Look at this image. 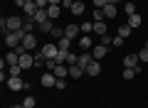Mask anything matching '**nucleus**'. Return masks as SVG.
Wrapping results in <instances>:
<instances>
[{
    "mask_svg": "<svg viewBox=\"0 0 148 108\" xmlns=\"http://www.w3.org/2000/svg\"><path fill=\"white\" fill-rule=\"evenodd\" d=\"M22 25H25V20L17 17V15H10V17H3V20H0V30H3V35H5V32L22 30Z\"/></svg>",
    "mask_w": 148,
    "mask_h": 108,
    "instance_id": "1",
    "label": "nucleus"
},
{
    "mask_svg": "<svg viewBox=\"0 0 148 108\" xmlns=\"http://www.w3.org/2000/svg\"><path fill=\"white\" fill-rule=\"evenodd\" d=\"M27 32L25 30H17V32H5V47L8 49H15L17 44H22V37H25Z\"/></svg>",
    "mask_w": 148,
    "mask_h": 108,
    "instance_id": "2",
    "label": "nucleus"
},
{
    "mask_svg": "<svg viewBox=\"0 0 148 108\" xmlns=\"http://www.w3.org/2000/svg\"><path fill=\"white\" fill-rule=\"evenodd\" d=\"M8 88L10 91H30V84L22 81V76H10L8 79Z\"/></svg>",
    "mask_w": 148,
    "mask_h": 108,
    "instance_id": "3",
    "label": "nucleus"
},
{
    "mask_svg": "<svg viewBox=\"0 0 148 108\" xmlns=\"http://www.w3.org/2000/svg\"><path fill=\"white\" fill-rule=\"evenodd\" d=\"M82 35V27L74 25V22H69L67 27H64V37H69V39H77V37Z\"/></svg>",
    "mask_w": 148,
    "mask_h": 108,
    "instance_id": "4",
    "label": "nucleus"
},
{
    "mask_svg": "<svg viewBox=\"0 0 148 108\" xmlns=\"http://www.w3.org/2000/svg\"><path fill=\"white\" fill-rule=\"evenodd\" d=\"M22 47H25L27 52H32V49H37V37L32 35V32H27V35L22 37Z\"/></svg>",
    "mask_w": 148,
    "mask_h": 108,
    "instance_id": "5",
    "label": "nucleus"
},
{
    "mask_svg": "<svg viewBox=\"0 0 148 108\" xmlns=\"http://www.w3.org/2000/svg\"><path fill=\"white\" fill-rule=\"evenodd\" d=\"M40 81H42V86H45V88H52V86H57V76H54V71H45Z\"/></svg>",
    "mask_w": 148,
    "mask_h": 108,
    "instance_id": "6",
    "label": "nucleus"
},
{
    "mask_svg": "<svg viewBox=\"0 0 148 108\" xmlns=\"http://www.w3.org/2000/svg\"><path fill=\"white\" fill-rule=\"evenodd\" d=\"M109 54V49H106V44H94V49H91V57L96 59V62H101V59Z\"/></svg>",
    "mask_w": 148,
    "mask_h": 108,
    "instance_id": "7",
    "label": "nucleus"
},
{
    "mask_svg": "<svg viewBox=\"0 0 148 108\" xmlns=\"http://www.w3.org/2000/svg\"><path fill=\"white\" fill-rule=\"evenodd\" d=\"M57 54H59V47H57V44H45V47H42V57H45V59H54Z\"/></svg>",
    "mask_w": 148,
    "mask_h": 108,
    "instance_id": "8",
    "label": "nucleus"
},
{
    "mask_svg": "<svg viewBox=\"0 0 148 108\" xmlns=\"http://www.w3.org/2000/svg\"><path fill=\"white\" fill-rule=\"evenodd\" d=\"M138 64H141L138 54H126V57H123V69H136Z\"/></svg>",
    "mask_w": 148,
    "mask_h": 108,
    "instance_id": "9",
    "label": "nucleus"
},
{
    "mask_svg": "<svg viewBox=\"0 0 148 108\" xmlns=\"http://www.w3.org/2000/svg\"><path fill=\"white\" fill-rule=\"evenodd\" d=\"M91 62H94V57H91V52H82V54H79V59H77V64H79V67L84 69V71H86V67H89Z\"/></svg>",
    "mask_w": 148,
    "mask_h": 108,
    "instance_id": "10",
    "label": "nucleus"
},
{
    "mask_svg": "<svg viewBox=\"0 0 148 108\" xmlns=\"http://www.w3.org/2000/svg\"><path fill=\"white\" fill-rule=\"evenodd\" d=\"M20 67L25 69V71H27V69H30V67H35V57H32L30 52H25V54H22V57H20Z\"/></svg>",
    "mask_w": 148,
    "mask_h": 108,
    "instance_id": "11",
    "label": "nucleus"
},
{
    "mask_svg": "<svg viewBox=\"0 0 148 108\" xmlns=\"http://www.w3.org/2000/svg\"><path fill=\"white\" fill-rule=\"evenodd\" d=\"M79 47H82V52H91V49H94L91 37H89V35H82V37H79Z\"/></svg>",
    "mask_w": 148,
    "mask_h": 108,
    "instance_id": "12",
    "label": "nucleus"
},
{
    "mask_svg": "<svg viewBox=\"0 0 148 108\" xmlns=\"http://www.w3.org/2000/svg\"><path fill=\"white\" fill-rule=\"evenodd\" d=\"M99 74H101V62H96V59H94V62L86 67V76H99Z\"/></svg>",
    "mask_w": 148,
    "mask_h": 108,
    "instance_id": "13",
    "label": "nucleus"
},
{
    "mask_svg": "<svg viewBox=\"0 0 148 108\" xmlns=\"http://www.w3.org/2000/svg\"><path fill=\"white\" fill-rule=\"evenodd\" d=\"M5 64H8V67H12V64H20V54H17L15 49H10V52L5 54Z\"/></svg>",
    "mask_w": 148,
    "mask_h": 108,
    "instance_id": "14",
    "label": "nucleus"
},
{
    "mask_svg": "<svg viewBox=\"0 0 148 108\" xmlns=\"http://www.w3.org/2000/svg\"><path fill=\"white\" fill-rule=\"evenodd\" d=\"M84 74H86V71L79 67V64H72V67H69V76H72V79H82Z\"/></svg>",
    "mask_w": 148,
    "mask_h": 108,
    "instance_id": "15",
    "label": "nucleus"
},
{
    "mask_svg": "<svg viewBox=\"0 0 148 108\" xmlns=\"http://www.w3.org/2000/svg\"><path fill=\"white\" fill-rule=\"evenodd\" d=\"M37 30L42 32V35H52V30H54V20H45L42 25L37 27Z\"/></svg>",
    "mask_w": 148,
    "mask_h": 108,
    "instance_id": "16",
    "label": "nucleus"
},
{
    "mask_svg": "<svg viewBox=\"0 0 148 108\" xmlns=\"http://www.w3.org/2000/svg\"><path fill=\"white\" fill-rule=\"evenodd\" d=\"M47 15H49V20H57V17L62 15V5H49L47 7Z\"/></svg>",
    "mask_w": 148,
    "mask_h": 108,
    "instance_id": "17",
    "label": "nucleus"
},
{
    "mask_svg": "<svg viewBox=\"0 0 148 108\" xmlns=\"http://www.w3.org/2000/svg\"><path fill=\"white\" fill-rule=\"evenodd\" d=\"M94 35H99V37H104V35H109V32H106V22H104V20H99V22H94Z\"/></svg>",
    "mask_w": 148,
    "mask_h": 108,
    "instance_id": "18",
    "label": "nucleus"
},
{
    "mask_svg": "<svg viewBox=\"0 0 148 108\" xmlns=\"http://www.w3.org/2000/svg\"><path fill=\"white\" fill-rule=\"evenodd\" d=\"M72 15H84V0H74V5H72Z\"/></svg>",
    "mask_w": 148,
    "mask_h": 108,
    "instance_id": "19",
    "label": "nucleus"
},
{
    "mask_svg": "<svg viewBox=\"0 0 148 108\" xmlns=\"http://www.w3.org/2000/svg\"><path fill=\"white\" fill-rule=\"evenodd\" d=\"M32 17H35V22H37V25H42L45 20H49L47 10H37V12H35V15H32Z\"/></svg>",
    "mask_w": 148,
    "mask_h": 108,
    "instance_id": "20",
    "label": "nucleus"
},
{
    "mask_svg": "<svg viewBox=\"0 0 148 108\" xmlns=\"http://www.w3.org/2000/svg\"><path fill=\"white\" fill-rule=\"evenodd\" d=\"M35 27H40V25L35 22V17H25V25H22V30H25V32H32Z\"/></svg>",
    "mask_w": 148,
    "mask_h": 108,
    "instance_id": "21",
    "label": "nucleus"
},
{
    "mask_svg": "<svg viewBox=\"0 0 148 108\" xmlns=\"http://www.w3.org/2000/svg\"><path fill=\"white\" fill-rule=\"evenodd\" d=\"M57 47H59V52H69V47H72V39H69V37H62V39L57 42Z\"/></svg>",
    "mask_w": 148,
    "mask_h": 108,
    "instance_id": "22",
    "label": "nucleus"
},
{
    "mask_svg": "<svg viewBox=\"0 0 148 108\" xmlns=\"http://www.w3.org/2000/svg\"><path fill=\"white\" fill-rule=\"evenodd\" d=\"M79 27H82V35H91V32H94V20H91V22H86V20H84Z\"/></svg>",
    "mask_w": 148,
    "mask_h": 108,
    "instance_id": "23",
    "label": "nucleus"
},
{
    "mask_svg": "<svg viewBox=\"0 0 148 108\" xmlns=\"http://www.w3.org/2000/svg\"><path fill=\"white\" fill-rule=\"evenodd\" d=\"M22 71H25V69H22L20 64H12V67H8V74H10V76H22Z\"/></svg>",
    "mask_w": 148,
    "mask_h": 108,
    "instance_id": "24",
    "label": "nucleus"
},
{
    "mask_svg": "<svg viewBox=\"0 0 148 108\" xmlns=\"http://www.w3.org/2000/svg\"><path fill=\"white\" fill-rule=\"evenodd\" d=\"M22 10H25V17H32V15H35V12H37V10H40V7H37V5H35V3H27V5H25V7H22Z\"/></svg>",
    "mask_w": 148,
    "mask_h": 108,
    "instance_id": "25",
    "label": "nucleus"
},
{
    "mask_svg": "<svg viewBox=\"0 0 148 108\" xmlns=\"http://www.w3.org/2000/svg\"><path fill=\"white\" fill-rule=\"evenodd\" d=\"M131 30H133V27H131V25H128V22H126V25H121V27H119V35H121L123 39H126V37L131 35Z\"/></svg>",
    "mask_w": 148,
    "mask_h": 108,
    "instance_id": "26",
    "label": "nucleus"
},
{
    "mask_svg": "<svg viewBox=\"0 0 148 108\" xmlns=\"http://www.w3.org/2000/svg\"><path fill=\"white\" fill-rule=\"evenodd\" d=\"M104 17H116V5H111V3H109V5L104 7Z\"/></svg>",
    "mask_w": 148,
    "mask_h": 108,
    "instance_id": "27",
    "label": "nucleus"
},
{
    "mask_svg": "<svg viewBox=\"0 0 148 108\" xmlns=\"http://www.w3.org/2000/svg\"><path fill=\"white\" fill-rule=\"evenodd\" d=\"M128 25L131 27H141V15H128Z\"/></svg>",
    "mask_w": 148,
    "mask_h": 108,
    "instance_id": "28",
    "label": "nucleus"
},
{
    "mask_svg": "<svg viewBox=\"0 0 148 108\" xmlns=\"http://www.w3.org/2000/svg\"><path fill=\"white\" fill-rule=\"evenodd\" d=\"M22 106H25V108H35V106H37L35 96H25V101H22Z\"/></svg>",
    "mask_w": 148,
    "mask_h": 108,
    "instance_id": "29",
    "label": "nucleus"
},
{
    "mask_svg": "<svg viewBox=\"0 0 148 108\" xmlns=\"http://www.w3.org/2000/svg\"><path fill=\"white\" fill-rule=\"evenodd\" d=\"M123 12H126V15H136V5H133V3H126V5H123Z\"/></svg>",
    "mask_w": 148,
    "mask_h": 108,
    "instance_id": "30",
    "label": "nucleus"
},
{
    "mask_svg": "<svg viewBox=\"0 0 148 108\" xmlns=\"http://www.w3.org/2000/svg\"><path fill=\"white\" fill-rule=\"evenodd\" d=\"M133 76H136V69H123V79H126V81H131Z\"/></svg>",
    "mask_w": 148,
    "mask_h": 108,
    "instance_id": "31",
    "label": "nucleus"
},
{
    "mask_svg": "<svg viewBox=\"0 0 148 108\" xmlns=\"http://www.w3.org/2000/svg\"><path fill=\"white\" fill-rule=\"evenodd\" d=\"M138 59H141V64H143V62L148 64V49H146V47H143V49L138 52Z\"/></svg>",
    "mask_w": 148,
    "mask_h": 108,
    "instance_id": "32",
    "label": "nucleus"
},
{
    "mask_svg": "<svg viewBox=\"0 0 148 108\" xmlns=\"http://www.w3.org/2000/svg\"><path fill=\"white\" fill-rule=\"evenodd\" d=\"M52 37L62 39V37H64V30H62V27H57V25H54V30H52Z\"/></svg>",
    "mask_w": 148,
    "mask_h": 108,
    "instance_id": "33",
    "label": "nucleus"
},
{
    "mask_svg": "<svg viewBox=\"0 0 148 108\" xmlns=\"http://www.w3.org/2000/svg\"><path fill=\"white\" fill-rule=\"evenodd\" d=\"M106 5H109V0H94V7H96V10H104Z\"/></svg>",
    "mask_w": 148,
    "mask_h": 108,
    "instance_id": "34",
    "label": "nucleus"
},
{
    "mask_svg": "<svg viewBox=\"0 0 148 108\" xmlns=\"http://www.w3.org/2000/svg\"><path fill=\"white\" fill-rule=\"evenodd\" d=\"M45 69H47V71H54V69H57V62H54V59H47V64H45Z\"/></svg>",
    "mask_w": 148,
    "mask_h": 108,
    "instance_id": "35",
    "label": "nucleus"
},
{
    "mask_svg": "<svg viewBox=\"0 0 148 108\" xmlns=\"http://www.w3.org/2000/svg\"><path fill=\"white\" fill-rule=\"evenodd\" d=\"M91 17H94V22L104 20V10H94V15H91Z\"/></svg>",
    "mask_w": 148,
    "mask_h": 108,
    "instance_id": "36",
    "label": "nucleus"
},
{
    "mask_svg": "<svg viewBox=\"0 0 148 108\" xmlns=\"http://www.w3.org/2000/svg\"><path fill=\"white\" fill-rule=\"evenodd\" d=\"M74 5V0H62V10H72Z\"/></svg>",
    "mask_w": 148,
    "mask_h": 108,
    "instance_id": "37",
    "label": "nucleus"
},
{
    "mask_svg": "<svg viewBox=\"0 0 148 108\" xmlns=\"http://www.w3.org/2000/svg\"><path fill=\"white\" fill-rule=\"evenodd\" d=\"M111 44H114V47H121V44H123V37H121V35H116V37H114V42H111Z\"/></svg>",
    "mask_w": 148,
    "mask_h": 108,
    "instance_id": "38",
    "label": "nucleus"
},
{
    "mask_svg": "<svg viewBox=\"0 0 148 108\" xmlns=\"http://www.w3.org/2000/svg\"><path fill=\"white\" fill-rule=\"evenodd\" d=\"M54 88H59V91H64V88H67V81H64V79H57V86Z\"/></svg>",
    "mask_w": 148,
    "mask_h": 108,
    "instance_id": "39",
    "label": "nucleus"
},
{
    "mask_svg": "<svg viewBox=\"0 0 148 108\" xmlns=\"http://www.w3.org/2000/svg\"><path fill=\"white\" fill-rule=\"evenodd\" d=\"M111 42H114V37H109V35H104V37H101V44H106V47H109Z\"/></svg>",
    "mask_w": 148,
    "mask_h": 108,
    "instance_id": "40",
    "label": "nucleus"
},
{
    "mask_svg": "<svg viewBox=\"0 0 148 108\" xmlns=\"http://www.w3.org/2000/svg\"><path fill=\"white\" fill-rule=\"evenodd\" d=\"M49 5H62V0H49Z\"/></svg>",
    "mask_w": 148,
    "mask_h": 108,
    "instance_id": "41",
    "label": "nucleus"
},
{
    "mask_svg": "<svg viewBox=\"0 0 148 108\" xmlns=\"http://www.w3.org/2000/svg\"><path fill=\"white\" fill-rule=\"evenodd\" d=\"M10 108H25V106H22V103H17V106H10Z\"/></svg>",
    "mask_w": 148,
    "mask_h": 108,
    "instance_id": "42",
    "label": "nucleus"
},
{
    "mask_svg": "<svg viewBox=\"0 0 148 108\" xmlns=\"http://www.w3.org/2000/svg\"><path fill=\"white\" fill-rule=\"evenodd\" d=\"M109 3H111V5H116V3H121V0H109Z\"/></svg>",
    "mask_w": 148,
    "mask_h": 108,
    "instance_id": "43",
    "label": "nucleus"
},
{
    "mask_svg": "<svg viewBox=\"0 0 148 108\" xmlns=\"http://www.w3.org/2000/svg\"><path fill=\"white\" fill-rule=\"evenodd\" d=\"M143 47H146V49H148V42H146V44H143Z\"/></svg>",
    "mask_w": 148,
    "mask_h": 108,
    "instance_id": "44",
    "label": "nucleus"
},
{
    "mask_svg": "<svg viewBox=\"0 0 148 108\" xmlns=\"http://www.w3.org/2000/svg\"><path fill=\"white\" fill-rule=\"evenodd\" d=\"M27 3H35V0H27Z\"/></svg>",
    "mask_w": 148,
    "mask_h": 108,
    "instance_id": "45",
    "label": "nucleus"
}]
</instances>
